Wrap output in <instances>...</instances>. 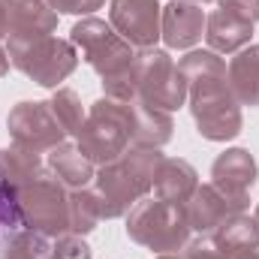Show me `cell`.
Wrapping results in <instances>:
<instances>
[{"instance_id": "obj_21", "label": "cell", "mask_w": 259, "mask_h": 259, "mask_svg": "<svg viewBox=\"0 0 259 259\" xmlns=\"http://www.w3.org/2000/svg\"><path fill=\"white\" fill-rule=\"evenodd\" d=\"M36 172H42V157L24 148H0V184L6 187V193L15 199L18 187H24Z\"/></svg>"}, {"instance_id": "obj_20", "label": "cell", "mask_w": 259, "mask_h": 259, "mask_svg": "<svg viewBox=\"0 0 259 259\" xmlns=\"http://www.w3.org/2000/svg\"><path fill=\"white\" fill-rule=\"evenodd\" d=\"M211 238L217 241V247L226 256L241 253V250H256L259 247V223H256V217H250L247 211H238V214H229L211 232Z\"/></svg>"}, {"instance_id": "obj_24", "label": "cell", "mask_w": 259, "mask_h": 259, "mask_svg": "<svg viewBox=\"0 0 259 259\" xmlns=\"http://www.w3.org/2000/svg\"><path fill=\"white\" fill-rule=\"evenodd\" d=\"M52 256V241L42 232L33 229H21L12 235V241L6 244V259H49Z\"/></svg>"}, {"instance_id": "obj_34", "label": "cell", "mask_w": 259, "mask_h": 259, "mask_svg": "<svg viewBox=\"0 0 259 259\" xmlns=\"http://www.w3.org/2000/svg\"><path fill=\"white\" fill-rule=\"evenodd\" d=\"M253 217H256V223H259V205H256V214H253Z\"/></svg>"}, {"instance_id": "obj_31", "label": "cell", "mask_w": 259, "mask_h": 259, "mask_svg": "<svg viewBox=\"0 0 259 259\" xmlns=\"http://www.w3.org/2000/svg\"><path fill=\"white\" fill-rule=\"evenodd\" d=\"M9 55H6V49H0V78H3V75H6V72H9Z\"/></svg>"}, {"instance_id": "obj_12", "label": "cell", "mask_w": 259, "mask_h": 259, "mask_svg": "<svg viewBox=\"0 0 259 259\" xmlns=\"http://www.w3.org/2000/svg\"><path fill=\"white\" fill-rule=\"evenodd\" d=\"M205 12L202 3L193 0H169L163 6V18H160V39L166 42V49H193L196 42L205 36Z\"/></svg>"}, {"instance_id": "obj_17", "label": "cell", "mask_w": 259, "mask_h": 259, "mask_svg": "<svg viewBox=\"0 0 259 259\" xmlns=\"http://www.w3.org/2000/svg\"><path fill=\"white\" fill-rule=\"evenodd\" d=\"M196 187H199V175L184 157H166L154 178V196L175 205H184L196 193Z\"/></svg>"}, {"instance_id": "obj_4", "label": "cell", "mask_w": 259, "mask_h": 259, "mask_svg": "<svg viewBox=\"0 0 259 259\" xmlns=\"http://www.w3.org/2000/svg\"><path fill=\"white\" fill-rule=\"evenodd\" d=\"M127 235L151 253H178L190 241L193 229L184 205L145 196L127 211Z\"/></svg>"}, {"instance_id": "obj_15", "label": "cell", "mask_w": 259, "mask_h": 259, "mask_svg": "<svg viewBox=\"0 0 259 259\" xmlns=\"http://www.w3.org/2000/svg\"><path fill=\"white\" fill-rule=\"evenodd\" d=\"M172 112L154 109L142 100L130 103V142L142 148H163L172 139Z\"/></svg>"}, {"instance_id": "obj_26", "label": "cell", "mask_w": 259, "mask_h": 259, "mask_svg": "<svg viewBox=\"0 0 259 259\" xmlns=\"http://www.w3.org/2000/svg\"><path fill=\"white\" fill-rule=\"evenodd\" d=\"M181 256L184 259H229L211 235H199V238H190L184 247H181Z\"/></svg>"}, {"instance_id": "obj_2", "label": "cell", "mask_w": 259, "mask_h": 259, "mask_svg": "<svg viewBox=\"0 0 259 259\" xmlns=\"http://www.w3.org/2000/svg\"><path fill=\"white\" fill-rule=\"evenodd\" d=\"M69 39H72V46L81 49V58L88 61V66L103 78L106 97L121 100V103H133L136 100L133 61H136L139 49H133L109 21L84 15L81 21L72 24Z\"/></svg>"}, {"instance_id": "obj_14", "label": "cell", "mask_w": 259, "mask_h": 259, "mask_svg": "<svg viewBox=\"0 0 259 259\" xmlns=\"http://www.w3.org/2000/svg\"><path fill=\"white\" fill-rule=\"evenodd\" d=\"M9 36H52L58 30V12L49 0H6Z\"/></svg>"}, {"instance_id": "obj_13", "label": "cell", "mask_w": 259, "mask_h": 259, "mask_svg": "<svg viewBox=\"0 0 259 259\" xmlns=\"http://www.w3.org/2000/svg\"><path fill=\"white\" fill-rule=\"evenodd\" d=\"M259 169L256 160L247 148H226L223 154H217V160L211 163V184L226 196L235 199H247L250 187L256 184Z\"/></svg>"}, {"instance_id": "obj_25", "label": "cell", "mask_w": 259, "mask_h": 259, "mask_svg": "<svg viewBox=\"0 0 259 259\" xmlns=\"http://www.w3.org/2000/svg\"><path fill=\"white\" fill-rule=\"evenodd\" d=\"M49 259H91V247L81 235L75 232H66L58 235V241L52 244V256Z\"/></svg>"}, {"instance_id": "obj_22", "label": "cell", "mask_w": 259, "mask_h": 259, "mask_svg": "<svg viewBox=\"0 0 259 259\" xmlns=\"http://www.w3.org/2000/svg\"><path fill=\"white\" fill-rule=\"evenodd\" d=\"M103 220V208H100V196L91 187L72 190L69 193V232L75 235H88L97 229V223Z\"/></svg>"}, {"instance_id": "obj_18", "label": "cell", "mask_w": 259, "mask_h": 259, "mask_svg": "<svg viewBox=\"0 0 259 259\" xmlns=\"http://www.w3.org/2000/svg\"><path fill=\"white\" fill-rule=\"evenodd\" d=\"M229 91L241 106H259V46H244L226 66Z\"/></svg>"}, {"instance_id": "obj_27", "label": "cell", "mask_w": 259, "mask_h": 259, "mask_svg": "<svg viewBox=\"0 0 259 259\" xmlns=\"http://www.w3.org/2000/svg\"><path fill=\"white\" fill-rule=\"evenodd\" d=\"M217 9L232 12V15H238L241 21H250V24L259 21V0H217Z\"/></svg>"}, {"instance_id": "obj_32", "label": "cell", "mask_w": 259, "mask_h": 259, "mask_svg": "<svg viewBox=\"0 0 259 259\" xmlns=\"http://www.w3.org/2000/svg\"><path fill=\"white\" fill-rule=\"evenodd\" d=\"M229 259H259V247H256V250H241V253H232Z\"/></svg>"}, {"instance_id": "obj_30", "label": "cell", "mask_w": 259, "mask_h": 259, "mask_svg": "<svg viewBox=\"0 0 259 259\" xmlns=\"http://www.w3.org/2000/svg\"><path fill=\"white\" fill-rule=\"evenodd\" d=\"M9 36V21H6V0H0V39Z\"/></svg>"}, {"instance_id": "obj_16", "label": "cell", "mask_w": 259, "mask_h": 259, "mask_svg": "<svg viewBox=\"0 0 259 259\" xmlns=\"http://www.w3.org/2000/svg\"><path fill=\"white\" fill-rule=\"evenodd\" d=\"M250 36H253V24L241 21L232 12L214 9L205 18V42L217 55H235V52H241L244 46H250Z\"/></svg>"}, {"instance_id": "obj_29", "label": "cell", "mask_w": 259, "mask_h": 259, "mask_svg": "<svg viewBox=\"0 0 259 259\" xmlns=\"http://www.w3.org/2000/svg\"><path fill=\"white\" fill-rule=\"evenodd\" d=\"M18 223V214H15V199L6 193V187L0 184V229L3 226H12Z\"/></svg>"}, {"instance_id": "obj_36", "label": "cell", "mask_w": 259, "mask_h": 259, "mask_svg": "<svg viewBox=\"0 0 259 259\" xmlns=\"http://www.w3.org/2000/svg\"><path fill=\"white\" fill-rule=\"evenodd\" d=\"M3 259H6V256H3Z\"/></svg>"}, {"instance_id": "obj_11", "label": "cell", "mask_w": 259, "mask_h": 259, "mask_svg": "<svg viewBox=\"0 0 259 259\" xmlns=\"http://www.w3.org/2000/svg\"><path fill=\"white\" fill-rule=\"evenodd\" d=\"M244 208H247V199L226 196L223 190H217L214 184H199L196 193L184 202L190 229L199 232V235H211L229 214H238Z\"/></svg>"}, {"instance_id": "obj_7", "label": "cell", "mask_w": 259, "mask_h": 259, "mask_svg": "<svg viewBox=\"0 0 259 259\" xmlns=\"http://www.w3.org/2000/svg\"><path fill=\"white\" fill-rule=\"evenodd\" d=\"M6 55H9V64L18 72H24L30 81H36L39 88H55V91L78 66V55L72 42H66L61 36H30V39L9 36Z\"/></svg>"}, {"instance_id": "obj_1", "label": "cell", "mask_w": 259, "mask_h": 259, "mask_svg": "<svg viewBox=\"0 0 259 259\" xmlns=\"http://www.w3.org/2000/svg\"><path fill=\"white\" fill-rule=\"evenodd\" d=\"M178 66L187 78V106L199 136L208 142L235 139L244 127V118L241 103L229 91L223 58L211 49H193L178 61Z\"/></svg>"}, {"instance_id": "obj_35", "label": "cell", "mask_w": 259, "mask_h": 259, "mask_svg": "<svg viewBox=\"0 0 259 259\" xmlns=\"http://www.w3.org/2000/svg\"><path fill=\"white\" fill-rule=\"evenodd\" d=\"M193 3H211V0H193Z\"/></svg>"}, {"instance_id": "obj_10", "label": "cell", "mask_w": 259, "mask_h": 259, "mask_svg": "<svg viewBox=\"0 0 259 259\" xmlns=\"http://www.w3.org/2000/svg\"><path fill=\"white\" fill-rule=\"evenodd\" d=\"M163 6L157 0H112L109 24L127 39L133 49H154L160 39Z\"/></svg>"}, {"instance_id": "obj_3", "label": "cell", "mask_w": 259, "mask_h": 259, "mask_svg": "<svg viewBox=\"0 0 259 259\" xmlns=\"http://www.w3.org/2000/svg\"><path fill=\"white\" fill-rule=\"evenodd\" d=\"M163 151L160 148H142L133 145L121 157L97 169L94 190L100 196L103 220L127 217V211L145 196L154 190V178L163 166Z\"/></svg>"}, {"instance_id": "obj_8", "label": "cell", "mask_w": 259, "mask_h": 259, "mask_svg": "<svg viewBox=\"0 0 259 259\" xmlns=\"http://www.w3.org/2000/svg\"><path fill=\"white\" fill-rule=\"evenodd\" d=\"M133 88H136V100L163 109V112H175L181 106H187V78L181 72V66L172 61V55L166 49H139L136 61H133Z\"/></svg>"}, {"instance_id": "obj_6", "label": "cell", "mask_w": 259, "mask_h": 259, "mask_svg": "<svg viewBox=\"0 0 259 259\" xmlns=\"http://www.w3.org/2000/svg\"><path fill=\"white\" fill-rule=\"evenodd\" d=\"M75 145L94 166H106L121 157L130 148V103L112 100L106 94L91 103L84 124L75 133Z\"/></svg>"}, {"instance_id": "obj_5", "label": "cell", "mask_w": 259, "mask_h": 259, "mask_svg": "<svg viewBox=\"0 0 259 259\" xmlns=\"http://www.w3.org/2000/svg\"><path fill=\"white\" fill-rule=\"evenodd\" d=\"M69 187L52 172L42 169L36 172L24 187L15 193V214L18 223L42 232L49 238H58L69 232Z\"/></svg>"}, {"instance_id": "obj_23", "label": "cell", "mask_w": 259, "mask_h": 259, "mask_svg": "<svg viewBox=\"0 0 259 259\" xmlns=\"http://www.w3.org/2000/svg\"><path fill=\"white\" fill-rule=\"evenodd\" d=\"M49 109H52V115L58 118V124L64 127V133L69 136H75L81 124H84V106H81V97L72 91V88H58L55 94H52V100H49Z\"/></svg>"}, {"instance_id": "obj_33", "label": "cell", "mask_w": 259, "mask_h": 259, "mask_svg": "<svg viewBox=\"0 0 259 259\" xmlns=\"http://www.w3.org/2000/svg\"><path fill=\"white\" fill-rule=\"evenodd\" d=\"M157 259H184V256H181V250H178V253H157Z\"/></svg>"}, {"instance_id": "obj_28", "label": "cell", "mask_w": 259, "mask_h": 259, "mask_svg": "<svg viewBox=\"0 0 259 259\" xmlns=\"http://www.w3.org/2000/svg\"><path fill=\"white\" fill-rule=\"evenodd\" d=\"M55 12H66V15H91L97 12L106 0H49Z\"/></svg>"}, {"instance_id": "obj_9", "label": "cell", "mask_w": 259, "mask_h": 259, "mask_svg": "<svg viewBox=\"0 0 259 259\" xmlns=\"http://www.w3.org/2000/svg\"><path fill=\"white\" fill-rule=\"evenodd\" d=\"M6 130L15 148L33 151V154H49L52 148H58L61 142H66L64 127L58 124V118L49 109V100H24L18 106L9 109L6 115Z\"/></svg>"}, {"instance_id": "obj_19", "label": "cell", "mask_w": 259, "mask_h": 259, "mask_svg": "<svg viewBox=\"0 0 259 259\" xmlns=\"http://www.w3.org/2000/svg\"><path fill=\"white\" fill-rule=\"evenodd\" d=\"M49 169L64 181L69 190L91 187V181L97 178L94 163L78 151V145H75V142H61L58 148H52V151H49Z\"/></svg>"}]
</instances>
